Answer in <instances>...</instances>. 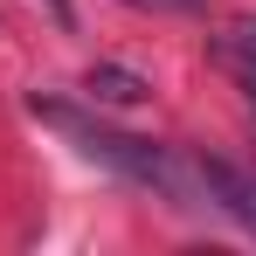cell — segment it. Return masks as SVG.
Masks as SVG:
<instances>
[{"instance_id":"3","label":"cell","mask_w":256,"mask_h":256,"mask_svg":"<svg viewBox=\"0 0 256 256\" xmlns=\"http://www.w3.org/2000/svg\"><path fill=\"white\" fill-rule=\"evenodd\" d=\"M84 97H90V104H118V111H132V104L152 97V84H146L138 70H125V62H90V70H84Z\"/></svg>"},{"instance_id":"5","label":"cell","mask_w":256,"mask_h":256,"mask_svg":"<svg viewBox=\"0 0 256 256\" xmlns=\"http://www.w3.org/2000/svg\"><path fill=\"white\" fill-rule=\"evenodd\" d=\"M125 7H138V14H201L208 0H125Z\"/></svg>"},{"instance_id":"6","label":"cell","mask_w":256,"mask_h":256,"mask_svg":"<svg viewBox=\"0 0 256 256\" xmlns=\"http://www.w3.org/2000/svg\"><path fill=\"white\" fill-rule=\"evenodd\" d=\"M48 7H56V21H62V28H70V0H48Z\"/></svg>"},{"instance_id":"2","label":"cell","mask_w":256,"mask_h":256,"mask_svg":"<svg viewBox=\"0 0 256 256\" xmlns=\"http://www.w3.org/2000/svg\"><path fill=\"white\" fill-rule=\"evenodd\" d=\"M194 180H201V201L208 208H222L236 228L256 236V173L228 166V160H194Z\"/></svg>"},{"instance_id":"4","label":"cell","mask_w":256,"mask_h":256,"mask_svg":"<svg viewBox=\"0 0 256 256\" xmlns=\"http://www.w3.org/2000/svg\"><path fill=\"white\" fill-rule=\"evenodd\" d=\"M208 56L236 76V84H242V97L256 104V21H228V28L208 42Z\"/></svg>"},{"instance_id":"1","label":"cell","mask_w":256,"mask_h":256,"mask_svg":"<svg viewBox=\"0 0 256 256\" xmlns=\"http://www.w3.org/2000/svg\"><path fill=\"white\" fill-rule=\"evenodd\" d=\"M35 118L56 125L84 160H97L104 173H118V180H132V187H152L166 208H208V201H201V180H194V160H173L166 146L132 138V132H111V125H97V118H84V111H70V104H56V97H35Z\"/></svg>"}]
</instances>
